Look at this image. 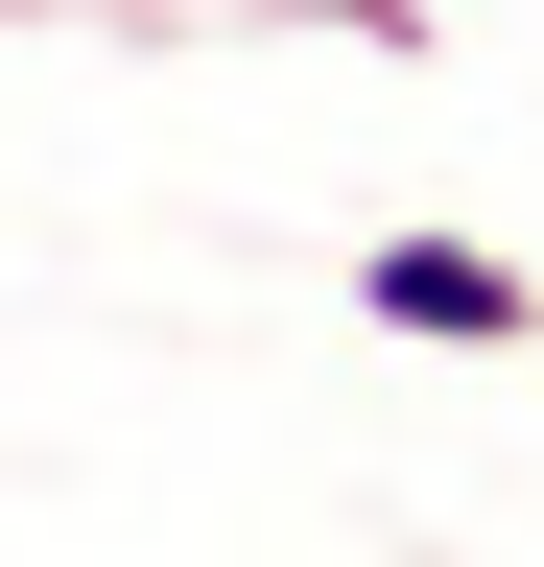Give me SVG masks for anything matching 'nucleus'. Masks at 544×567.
Returning a JSON list of instances; mask_svg holds the SVG:
<instances>
[{"mask_svg": "<svg viewBox=\"0 0 544 567\" xmlns=\"http://www.w3.org/2000/svg\"><path fill=\"white\" fill-rule=\"evenodd\" d=\"M356 308H379L402 354H544V260H497V237H379Z\"/></svg>", "mask_w": 544, "mask_h": 567, "instance_id": "obj_1", "label": "nucleus"}]
</instances>
